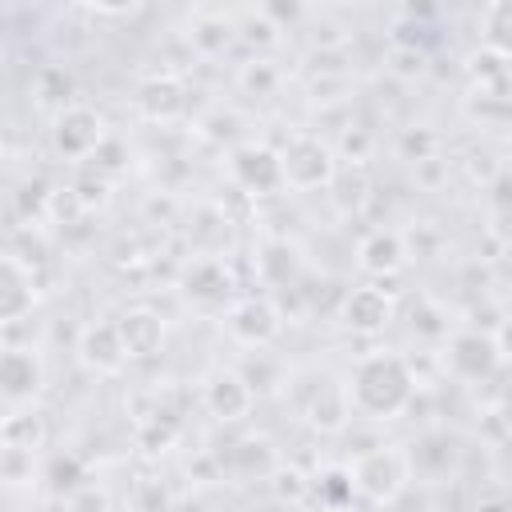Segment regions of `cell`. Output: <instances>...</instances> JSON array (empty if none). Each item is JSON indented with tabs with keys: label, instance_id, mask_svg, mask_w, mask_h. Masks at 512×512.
<instances>
[{
	"label": "cell",
	"instance_id": "cell-9",
	"mask_svg": "<svg viewBox=\"0 0 512 512\" xmlns=\"http://www.w3.org/2000/svg\"><path fill=\"white\" fill-rule=\"evenodd\" d=\"M304 420L320 432H340L352 416V400H348V384L324 376V372H312V388H308V400L300 404Z\"/></svg>",
	"mask_w": 512,
	"mask_h": 512
},
{
	"label": "cell",
	"instance_id": "cell-12",
	"mask_svg": "<svg viewBox=\"0 0 512 512\" xmlns=\"http://www.w3.org/2000/svg\"><path fill=\"white\" fill-rule=\"evenodd\" d=\"M76 352H80V360L92 368V372H100V376H112V372H120L124 364H128V348H124V340H120V328L116 324H84V332H80V340H76Z\"/></svg>",
	"mask_w": 512,
	"mask_h": 512
},
{
	"label": "cell",
	"instance_id": "cell-20",
	"mask_svg": "<svg viewBox=\"0 0 512 512\" xmlns=\"http://www.w3.org/2000/svg\"><path fill=\"white\" fill-rule=\"evenodd\" d=\"M324 512H352V508H324Z\"/></svg>",
	"mask_w": 512,
	"mask_h": 512
},
{
	"label": "cell",
	"instance_id": "cell-3",
	"mask_svg": "<svg viewBox=\"0 0 512 512\" xmlns=\"http://www.w3.org/2000/svg\"><path fill=\"white\" fill-rule=\"evenodd\" d=\"M280 168H284V188L296 192H316L336 180V156L320 136H292L280 148Z\"/></svg>",
	"mask_w": 512,
	"mask_h": 512
},
{
	"label": "cell",
	"instance_id": "cell-5",
	"mask_svg": "<svg viewBox=\"0 0 512 512\" xmlns=\"http://www.w3.org/2000/svg\"><path fill=\"white\" fill-rule=\"evenodd\" d=\"M224 328L236 344H248V348H264L280 336L284 320H280V308L268 300V296H240L228 316H224Z\"/></svg>",
	"mask_w": 512,
	"mask_h": 512
},
{
	"label": "cell",
	"instance_id": "cell-11",
	"mask_svg": "<svg viewBox=\"0 0 512 512\" xmlns=\"http://www.w3.org/2000/svg\"><path fill=\"white\" fill-rule=\"evenodd\" d=\"M44 384V364L32 348H4L0 356V392L8 408H24L36 400Z\"/></svg>",
	"mask_w": 512,
	"mask_h": 512
},
{
	"label": "cell",
	"instance_id": "cell-6",
	"mask_svg": "<svg viewBox=\"0 0 512 512\" xmlns=\"http://www.w3.org/2000/svg\"><path fill=\"white\" fill-rule=\"evenodd\" d=\"M200 400L216 420H244L256 404V392H252V380L240 376L236 368H216L204 376Z\"/></svg>",
	"mask_w": 512,
	"mask_h": 512
},
{
	"label": "cell",
	"instance_id": "cell-8",
	"mask_svg": "<svg viewBox=\"0 0 512 512\" xmlns=\"http://www.w3.org/2000/svg\"><path fill=\"white\" fill-rule=\"evenodd\" d=\"M448 372L456 380H488L496 368H500V348H496V336H484V332H456L448 340Z\"/></svg>",
	"mask_w": 512,
	"mask_h": 512
},
{
	"label": "cell",
	"instance_id": "cell-7",
	"mask_svg": "<svg viewBox=\"0 0 512 512\" xmlns=\"http://www.w3.org/2000/svg\"><path fill=\"white\" fill-rule=\"evenodd\" d=\"M232 168V180L252 192V196H268L276 188H284V168H280V152L268 148V144H244L232 152L228 160Z\"/></svg>",
	"mask_w": 512,
	"mask_h": 512
},
{
	"label": "cell",
	"instance_id": "cell-17",
	"mask_svg": "<svg viewBox=\"0 0 512 512\" xmlns=\"http://www.w3.org/2000/svg\"><path fill=\"white\" fill-rule=\"evenodd\" d=\"M480 36L496 56H512V0H496L480 12Z\"/></svg>",
	"mask_w": 512,
	"mask_h": 512
},
{
	"label": "cell",
	"instance_id": "cell-13",
	"mask_svg": "<svg viewBox=\"0 0 512 512\" xmlns=\"http://www.w3.org/2000/svg\"><path fill=\"white\" fill-rule=\"evenodd\" d=\"M408 260V248H404V236L392 232V228H376L360 240L356 248V264L368 272V276H396Z\"/></svg>",
	"mask_w": 512,
	"mask_h": 512
},
{
	"label": "cell",
	"instance_id": "cell-16",
	"mask_svg": "<svg viewBox=\"0 0 512 512\" xmlns=\"http://www.w3.org/2000/svg\"><path fill=\"white\" fill-rule=\"evenodd\" d=\"M116 328H120V340L128 348V360H144V356L160 352V344H164V320L156 312H148V308L124 312L116 320Z\"/></svg>",
	"mask_w": 512,
	"mask_h": 512
},
{
	"label": "cell",
	"instance_id": "cell-4",
	"mask_svg": "<svg viewBox=\"0 0 512 512\" xmlns=\"http://www.w3.org/2000/svg\"><path fill=\"white\" fill-rule=\"evenodd\" d=\"M108 144L104 116L88 104H64L52 120V148L64 160H96V152Z\"/></svg>",
	"mask_w": 512,
	"mask_h": 512
},
{
	"label": "cell",
	"instance_id": "cell-1",
	"mask_svg": "<svg viewBox=\"0 0 512 512\" xmlns=\"http://www.w3.org/2000/svg\"><path fill=\"white\" fill-rule=\"evenodd\" d=\"M416 380L404 356L396 352H368L352 364L348 376V400L352 412L368 416V420H392L412 404Z\"/></svg>",
	"mask_w": 512,
	"mask_h": 512
},
{
	"label": "cell",
	"instance_id": "cell-19",
	"mask_svg": "<svg viewBox=\"0 0 512 512\" xmlns=\"http://www.w3.org/2000/svg\"><path fill=\"white\" fill-rule=\"evenodd\" d=\"M496 416H500V424L512 432V384L500 392V400H496Z\"/></svg>",
	"mask_w": 512,
	"mask_h": 512
},
{
	"label": "cell",
	"instance_id": "cell-15",
	"mask_svg": "<svg viewBox=\"0 0 512 512\" xmlns=\"http://www.w3.org/2000/svg\"><path fill=\"white\" fill-rule=\"evenodd\" d=\"M184 104H188L184 84L176 76H168V72L164 76H148L136 88V112L144 120H176L184 112Z\"/></svg>",
	"mask_w": 512,
	"mask_h": 512
},
{
	"label": "cell",
	"instance_id": "cell-2",
	"mask_svg": "<svg viewBox=\"0 0 512 512\" xmlns=\"http://www.w3.org/2000/svg\"><path fill=\"white\" fill-rule=\"evenodd\" d=\"M348 476H352L356 496H364L372 504H392L412 480V456L400 452V448L376 444V448H368V452H360L352 460Z\"/></svg>",
	"mask_w": 512,
	"mask_h": 512
},
{
	"label": "cell",
	"instance_id": "cell-18",
	"mask_svg": "<svg viewBox=\"0 0 512 512\" xmlns=\"http://www.w3.org/2000/svg\"><path fill=\"white\" fill-rule=\"evenodd\" d=\"M496 348H500V360H512V316L500 324V332H496Z\"/></svg>",
	"mask_w": 512,
	"mask_h": 512
},
{
	"label": "cell",
	"instance_id": "cell-10",
	"mask_svg": "<svg viewBox=\"0 0 512 512\" xmlns=\"http://www.w3.org/2000/svg\"><path fill=\"white\" fill-rule=\"evenodd\" d=\"M392 316H396V300H392L384 288H376V284L352 288V292L344 296V304H340L344 328H352V332H360V336L384 332V328L392 324Z\"/></svg>",
	"mask_w": 512,
	"mask_h": 512
},
{
	"label": "cell",
	"instance_id": "cell-14",
	"mask_svg": "<svg viewBox=\"0 0 512 512\" xmlns=\"http://www.w3.org/2000/svg\"><path fill=\"white\" fill-rule=\"evenodd\" d=\"M32 300H36V292H32V268L16 252H8L4 264H0V320L4 324H16L24 312H32Z\"/></svg>",
	"mask_w": 512,
	"mask_h": 512
}]
</instances>
